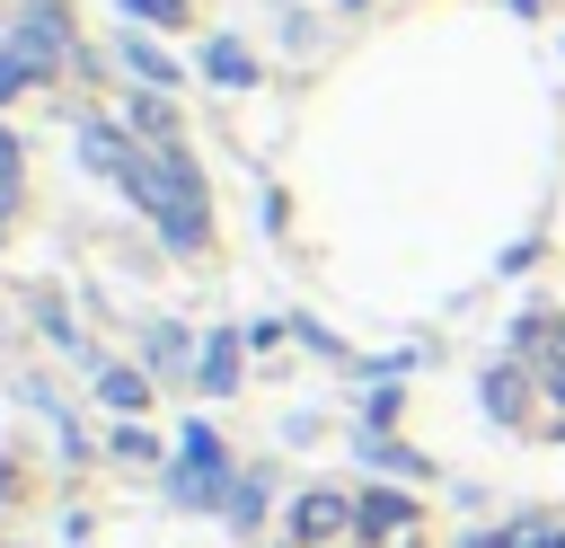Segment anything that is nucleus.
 I'll use <instances>...</instances> for the list:
<instances>
[{
  "label": "nucleus",
  "mask_w": 565,
  "mask_h": 548,
  "mask_svg": "<svg viewBox=\"0 0 565 548\" xmlns=\"http://www.w3.org/2000/svg\"><path fill=\"white\" fill-rule=\"evenodd\" d=\"M124 186H132V203L159 221V239H168L177 256H194V247L212 239V221H203V177H194L185 150H150V159H132Z\"/></svg>",
  "instance_id": "obj_1"
},
{
  "label": "nucleus",
  "mask_w": 565,
  "mask_h": 548,
  "mask_svg": "<svg viewBox=\"0 0 565 548\" xmlns=\"http://www.w3.org/2000/svg\"><path fill=\"white\" fill-rule=\"evenodd\" d=\"M9 53H18L35 80H53V71H62V53H71V27H62V9H53V0H35V9L18 18V44H9Z\"/></svg>",
  "instance_id": "obj_2"
},
{
  "label": "nucleus",
  "mask_w": 565,
  "mask_h": 548,
  "mask_svg": "<svg viewBox=\"0 0 565 548\" xmlns=\"http://www.w3.org/2000/svg\"><path fill=\"white\" fill-rule=\"evenodd\" d=\"M212 495H221V442H212V424H194L185 460H177V504H212Z\"/></svg>",
  "instance_id": "obj_3"
},
{
  "label": "nucleus",
  "mask_w": 565,
  "mask_h": 548,
  "mask_svg": "<svg viewBox=\"0 0 565 548\" xmlns=\"http://www.w3.org/2000/svg\"><path fill=\"white\" fill-rule=\"evenodd\" d=\"M415 521V495H388V486H371L362 504H353V530H371V539H388V530H406Z\"/></svg>",
  "instance_id": "obj_4"
},
{
  "label": "nucleus",
  "mask_w": 565,
  "mask_h": 548,
  "mask_svg": "<svg viewBox=\"0 0 565 548\" xmlns=\"http://www.w3.org/2000/svg\"><path fill=\"white\" fill-rule=\"evenodd\" d=\"M344 521H353V504H344V495H327V486H318V495H300V513H291V530H300V539H335Z\"/></svg>",
  "instance_id": "obj_5"
},
{
  "label": "nucleus",
  "mask_w": 565,
  "mask_h": 548,
  "mask_svg": "<svg viewBox=\"0 0 565 548\" xmlns=\"http://www.w3.org/2000/svg\"><path fill=\"white\" fill-rule=\"evenodd\" d=\"M79 159H88V168H106V177H124L141 150H124V133H106V124H79Z\"/></svg>",
  "instance_id": "obj_6"
},
{
  "label": "nucleus",
  "mask_w": 565,
  "mask_h": 548,
  "mask_svg": "<svg viewBox=\"0 0 565 548\" xmlns=\"http://www.w3.org/2000/svg\"><path fill=\"white\" fill-rule=\"evenodd\" d=\"M194 380H203L212 398H221V389H238V336H212V345H203V362H194Z\"/></svg>",
  "instance_id": "obj_7"
},
{
  "label": "nucleus",
  "mask_w": 565,
  "mask_h": 548,
  "mask_svg": "<svg viewBox=\"0 0 565 548\" xmlns=\"http://www.w3.org/2000/svg\"><path fill=\"white\" fill-rule=\"evenodd\" d=\"M203 71H212L221 88H247V80H256V62H247V44H230V35H221V44H203Z\"/></svg>",
  "instance_id": "obj_8"
},
{
  "label": "nucleus",
  "mask_w": 565,
  "mask_h": 548,
  "mask_svg": "<svg viewBox=\"0 0 565 548\" xmlns=\"http://www.w3.org/2000/svg\"><path fill=\"white\" fill-rule=\"evenodd\" d=\"M124 62H132V80H150V88H168V80H177V62H168L159 44H141V35L124 44Z\"/></svg>",
  "instance_id": "obj_9"
},
{
  "label": "nucleus",
  "mask_w": 565,
  "mask_h": 548,
  "mask_svg": "<svg viewBox=\"0 0 565 548\" xmlns=\"http://www.w3.org/2000/svg\"><path fill=\"white\" fill-rule=\"evenodd\" d=\"M132 124H141V133H150L159 150H177V115H168L159 97H132Z\"/></svg>",
  "instance_id": "obj_10"
},
{
  "label": "nucleus",
  "mask_w": 565,
  "mask_h": 548,
  "mask_svg": "<svg viewBox=\"0 0 565 548\" xmlns=\"http://www.w3.org/2000/svg\"><path fill=\"white\" fill-rule=\"evenodd\" d=\"M97 398H106V407H141L150 380H141V371H97Z\"/></svg>",
  "instance_id": "obj_11"
},
{
  "label": "nucleus",
  "mask_w": 565,
  "mask_h": 548,
  "mask_svg": "<svg viewBox=\"0 0 565 548\" xmlns=\"http://www.w3.org/2000/svg\"><path fill=\"white\" fill-rule=\"evenodd\" d=\"M486 407H494V415H521V371H494V380H486Z\"/></svg>",
  "instance_id": "obj_12"
},
{
  "label": "nucleus",
  "mask_w": 565,
  "mask_h": 548,
  "mask_svg": "<svg viewBox=\"0 0 565 548\" xmlns=\"http://www.w3.org/2000/svg\"><path fill=\"white\" fill-rule=\"evenodd\" d=\"M256 513H265V486H256V477H247V486H238V495H230V521H238V530H247V521H256Z\"/></svg>",
  "instance_id": "obj_13"
},
{
  "label": "nucleus",
  "mask_w": 565,
  "mask_h": 548,
  "mask_svg": "<svg viewBox=\"0 0 565 548\" xmlns=\"http://www.w3.org/2000/svg\"><path fill=\"white\" fill-rule=\"evenodd\" d=\"M124 9H132V18H159V27H177V18H185V0H124Z\"/></svg>",
  "instance_id": "obj_14"
},
{
  "label": "nucleus",
  "mask_w": 565,
  "mask_h": 548,
  "mask_svg": "<svg viewBox=\"0 0 565 548\" xmlns=\"http://www.w3.org/2000/svg\"><path fill=\"white\" fill-rule=\"evenodd\" d=\"M26 80H35V71H26V62H18V53H0V97H18V88H26Z\"/></svg>",
  "instance_id": "obj_15"
},
{
  "label": "nucleus",
  "mask_w": 565,
  "mask_h": 548,
  "mask_svg": "<svg viewBox=\"0 0 565 548\" xmlns=\"http://www.w3.org/2000/svg\"><path fill=\"white\" fill-rule=\"evenodd\" d=\"M9 186H18V133H0V203H9Z\"/></svg>",
  "instance_id": "obj_16"
},
{
  "label": "nucleus",
  "mask_w": 565,
  "mask_h": 548,
  "mask_svg": "<svg viewBox=\"0 0 565 548\" xmlns=\"http://www.w3.org/2000/svg\"><path fill=\"white\" fill-rule=\"evenodd\" d=\"M547 389H556V398H565V336H556V345H547Z\"/></svg>",
  "instance_id": "obj_17"
},
{
  "label": "nucleus",
  "mask_w": 565,
  "mask_h": 548,
  "mask_svg": "<svg viewBox=\"0 0 565 548\" xmlns=\"http://www.w3.org/2000/svg\"><path fill=\"white\" fill-rule=\"evenodd\" d=\"M468 548H512V539H468Z\"/></svg>",
  "instance_id": "obj_18"
},
{
  "label": "nucleus",
  "mask_w": 565,
  "mask_h": 548,
  "mask_svg": "<svg viewBox=\"0 0 565 548\" xmlns=\"http://www.w3.org/2000/svg\"><path fill=\"white\" fill-rule=\"evenodd\" d=\"M0 504H9V468H0Z\"/></svg>",
  "instance_id": "obj_19"
},
{
  "label": "nucleus",
  "mask_w": 565,
  "mask_h": 548,
  "mask_svg": "<svg viewBox=\"0 0 565 548\" xmlns=\"http://www.w3.org/2000/svg\"><path fill=\"white\" fill-rule=\"evenodd\" d=\"M556 548H565V539H556Z\"/></svg>",
  "instance_id": "obj_20"
}]
</instances>
